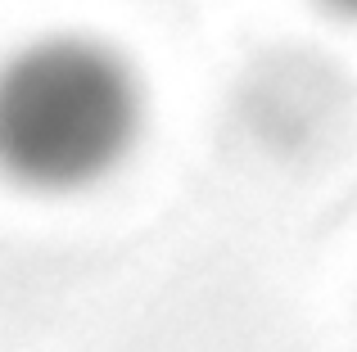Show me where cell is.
<instances>
[{
    "instance_id": "obj_2",
    "label": "cell",
    "mask_w": 357,
    "mask_h": 352,
    "mask_svg": "<svg viewBox=\"0 0 357 352\" xmlns=\"http://www.w3.org/2000/svg\"><path fill=\"white\" fill-rule=\"evenodd\" d=\"M326 9H331L335 18H344V23H357V0H321Z\"/></svg>"
},
{
    "instance_id": "obj_1",
    "label": "cell",
    "mask_w": 357,
    "mask_h": 352,
    "mask_svg": "<svg viewBox=\"0 0 357 352\" xmlns=\"http://www.w3.org/2000/svg\"><path fill=\"white\" fill-rule=\"evenodd\" d=\"M140 81L91 36H45L0 63V176L68 194L109 176L140 136Z\"/></svg>"
}]
</instances>
